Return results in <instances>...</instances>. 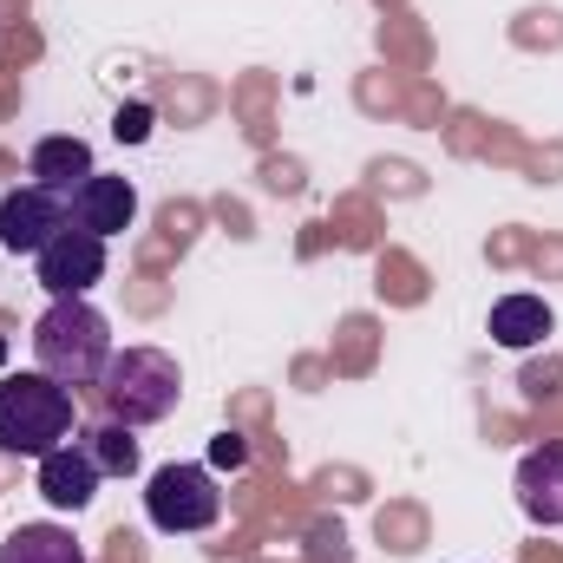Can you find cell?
I'll use <instances>...</instances> for the list:
<instances>
[{
  "mask_svg": "<svg viewBox=\"0 0 563 563\" xmlns=\"http://www.w3.org/2000/svg\"><path fill=\"white\" fill-rule=\"evenodd\" d=\"M551 328H558V314H551L544 295H498V301H492V341L511 347V354L538 347Z\"/></svg>",
  "mask_w": 563,
  "mask_h": 563,
  "instance_id": "obj_11",
  "label": "cell"
},
{
  "mask_svg": "<svg viewBox=\"0 0 563 563\" xmlns=\"http://www.w3.org/2000/svg\"><path fill=\"white\" fill-rule=\"evenodd\" d=\"M112 132H119L125 144H144V139H151V106H119Z\"/></svg>",
  "mask_w": 563,
  "mask_h": 563,
  "instance_id": "obj_14",
  "label": "cell"
},
{
  "mask_svg": "<svg viewBox=\"0 0 563 563\" xmlns=\"http://www.w3.org/2000/svg\"><path fill=\"white\" fill-rule=\"evenodd\" d=\"M112 321L86 301V295H73V301H46V314L33 321V367L40 374H53L59 387H99L106 380V367H112Z\"/></svg>",
  "mask_w": 563,
  "mask_h": 563,
  "instance_id": "obj_1",
  "label": "cell"
},
{
  "mask_svg": "<svg viewBox=\"0 0 563 563\" xmlns=\"http://www.w3.org/2000/svg\"><path fill=\"white\" fill-rule=\"evenodd\" d=\"M144 518L164 538H197L223 518V492L210 465H157L144 478Z\"/></svg>",
  "mask_w": 563,
  "mask_h": 563,
  "instance_id": "obj_4",
  "label": "cell"
},
{
  "mask_svg": "<svg viewBox=\"0 0 563 563\" xmlns=\"http://www.w3.org/2000/svg\"><path fill=\"white\" fill-rule=\"evenodd\" d=\"M99 400H106V420L157 426L170 420L177 400H184V367L164 347H119L106 380H99Z\"/></svg>",
  "mask_w": 563,
  "mask_h": 563,
  "instance_id": "obj_3",
  "label": "cell"
},
{
  "mask_svg": "<svg viewBox=\"0 0 563 563\" xmlns=\"http://www.w3.org/2000/svg\"><path fill=\"white\" fill-rule=\"evenodd\" d=\"M33 276H40V288H46L53 301L92 295V288L106 282V236H92V230L66 223V230H59V236L33 256Z\"/></svg>",
  "mask_w": 563,
  "mask_h": 563,
  "instance_id": "obj_5",
  "label": "cell"
},
{
  "mask_svg": "<svg viewBox=\"0 0 563 563\" xmlns=\"http://www.w3.org/2000/svg\"><path fill=\"white\" fill-rule=\"evenodd\" d=\"M66 203H73V223L92 230V236H106V243L125 236V230L139 223V190H132V177H106V170H92Z\"/></svg>",
  "mask_w": 563,
  "mask_h": 563,
  "instance_id": "obj_9",
  "label": "cell"
},
{
  "mask_svg": "<svg viewBox=\"0 0 563 563\" xmlns=\"http://www.w3.org/2000/svg\"><path fill=\"white\" fill-rule=\"evenodd\" d=\"M79 439L92 445V459H99L106 478H132V472H139V426L92 420V426H79Z\"/></svg>",
  "mask_w": 563,
  "mask_h": 563,
  "instance_id": "obj_13",
  "label": "cell"
},
{
  "mask_svg": "<svg viewBox=\"0 0 563 563\" xmlns=\"http://www.w3.org/2000/svg\"><path fill=\"white\" fill-rule=\"evenodd\" d=\"M0 563H86V544L66 525H13L0 538Z\"/></svg>",
  "mask_w": 563,
  "mask_h": 563,
  "instance_id": "obj_12",
  "label": "cell"
},
{
  "mask_svg": "<svg viewBox=\"0 0 563 563\" xmlns=\"http://www.w3.org/2000/svg\"><path fill=\"white\" fill-rule=\"evenodd\" d=\"M511 492H518V511H525L531 525L563 531V439H544V445H531V452L518 459Z\"/></svg>",
  "mask_w": 563,
  "mask_h": 563,
  "instance_id": "obj_8",
  "label": "cell"
},
{
  "mask_svg": "<svg viewBox=\"0 0 563 563\" xmlns=\"http://www.w3.org/2000/svg\"><path fill=\"white\" fill-rule=\"evenodd\" d=\"M92 170H99V164H92V144L73 139V132L40 139V144H33V157H26V177H33V184H46V190H59V197H73Z\"/></svg>",
  "mask_w": 563,
  "mask_h": 563,
  "instance_id": "obj_10",
  "label": "cell"
},
{
  "mask_svg": "<svg viewBox=\"0 0 563 563\" xmlns=\"http://www.w3.org/2000/svg\"><path fill=\"white\" fill-rule=\"evenodd\" d=\"M210 459H217V465H230V472H243V465H250L243 432H217V439H210Z\"/></svg>",
  "mask_w": 563,
  "mask_h": 563,
  "instance_id": "obj_15",
  "label": "cell"
},
{
  "mask_svg": "<svg viewBox=\"0 0 563 563\" xmlns=\"http://www.w3.org/2000/svg\"><path fill=\"white\" fill-rule=\"evenodd\" d=\"M99 485H106V472H99V459H92V445L86 439H66V445H53L46 459H40V498L53 505V511H86L92 498H99Z\"/></svg>",
  "mask_w": 563,
  "mask_h": 563,
  "instance_id": "obj_7",
  "label": "cell"
},
{
  "mask_svg": "<svg viewBox=\"0 0 563 563\" xmlns=\"http://www.w3.org/2000/svg\"><path fill=\"white\" fill-rule=\"evenodd\" d=\"M66 223H73V203L46 184H20L0 197V250L7 256H40Z\"/></svg>",
  "mask_w": 563,
  "mask_h": 563,
  "instance_id": "obj_6",
  "label": "cell"
},
{
  "mask_svg": "<svg viewBox=\"0 0 563 563\" xmlns=\"http://www.w3.org/2000/svg\"><path fill=\"white\" fill-rule=\"evenodd\" d=\"M73 439V387L53 374H7L0 380V452L7 459H46Z\"/></svg>",
  "mask_w": 563,
  "mask_h": 563,
  "instance_id": "obj_2",
  "label": "cell"
}]
</instances>
